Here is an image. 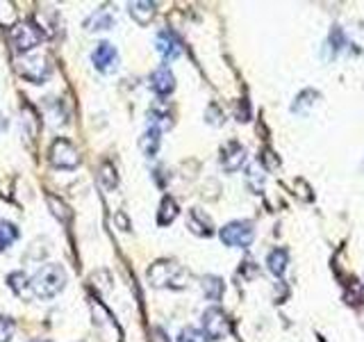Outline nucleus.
Here are the masks:
<instances>
[{
  "instance_id": "obj_1",
  "label": "nucleus",
  "mask_w": 364,
  "mask_h": 342,
  "mask_svg": "<svg viewBox=\"0 0 364 342\" xmlns=\"http://www.w3.org/2000/svg\"><path fill=\"white\" fill-rule=\"evenodd\" d=\"M146 279L153 288H168V290H185L189 285V269L182 267L178 260L162 258L155 260L146 271Z\"/></svg>"
},
{
  "instance_id": "obj_2",
  "label": "nucleus",
  "mask_w": 364,
  "mask_h": 342,
  "mask_svg": "<svg viewBox=\"0 0 364 342\" xmlns=\"http://www.w3.org/2000/svg\"><path fill=\"white\" fill-rule=\"evenodd\" d=\"M30 288L37 299H55L66 288V269L57 262H46L34 271V276L30 279Z\"/></svg>"
},
{
  "instance_id": "obj_3",
  "label": "nucleus",
  "mask_w": 364,
  "mask_h": 342,
  "mask_svg": "<svg viewBox=\"0 0 364 342\" xmlns=\"http://www.w3.org/2000/svg\"><path fill=\"white\" fill-rule=\"evenodd\" d=\"M16 71L21 78H26L32 85H41L50 78L53 66L46 55H23L16 60Z\"/></svg>"
},
{
  "instance_id": "obj_4",
  "label": "nucleus",
  "mask_w": 364,
  "mask_h": 342,
  "mask_svg": "<svg viewBox=\"0 0 364 342\" xmlns=\"http://www.w3.org/2000/svg\"><path fill=\"white\" fill-rule=\"evenodd\" d=\"M9 39L18 53L28 55L32 48H37V46L43 41V30L34 21H21L9 30Z\"/></svg>"
},
{
  "instance_id": "obj_5",
  "label": "nucleus",
  "mask_w": 364,
  "mask_h": 342,
  "mask_svg": "<svg viewBox=\"0 0 364 342\" xmlns=\"http://www.w3.org/2000/svg\"><path fill=\"white\" fill-rule=\"evenodd\" d=\"M219 237H221V242L225 247L246 249L250 242H253V237H255V226H253V222L237 219V222L225 224L219 231Z\"/></svg>"
},
{
  "instance_id": "obj_6",
  "label": "nucleus",
  "mask_w": 364,
  "mask_h": 342,
  "mask_svg": "<svg viewBox=\"0 0 364 342\" xmlns=\"http://www.w3.org/2000/svg\"><path fill=\"white\" fill-rule=\"evenodd\" d=\"M91 315H94V326L98 328L102 340L121 342V328L117 324V319H114V315L98 299H91Z\"/></svg>"
},
{
  "instance_id": "obj_7",
  "label": "nucleus",
  "mask_w": 364,
  "mask_h": 342,
  "mask_svg": "<svg viewBox=\"0 0 364 342\" xmlns=\"http://www.w3.org/2000/svg\"><path fill=\"white\" fill-rule=\"evenodd\" d=\"M50 165L57 167V169H66V171H71L80 165V153H77V148L64 140V137H57V140L53 142L50 146Z\"/></svg>"
},
{
  "instance_id": "obj_8",
  "label": "nucleus",
  "mask_w": 364,
  "mask_h": 342,
  "mask_svg": "<svg viewBox=\"0 0 364 342\" xmlns=\"http://www.w3.org/2000/svg\"><path fill=\"white\" fill-rule=\"evenodd\" d=\"M203 331L210 340H223L230 333V319L219 306H212L203 313Z\"/></svg>"
},
{
  "instance_id": "obj_9",
  "label": "nucleus",
  "mask_w": 364,
  "mask_h": 342,
  "mask_svg": "<svg viewBox=\"0 0 364 342\" xmlns=\"http://www.w3.org/2000/svg\"><path fill=\"white\" fill-rule=\"evenodd\" d=\"M91 62H94L100 73H112L119 64V51L109 41H100L96 43L94 53H91Z\"/></svg>"
},
{
  "instance_id": "obj_10",
  "label": "nucleus",
  "mask_w": 364,
  "mask_h": 342,
  "mask_svg": "<svg viewBox=\"0 0 364 342\" xmlns=\"http://www.w3.org/2000/svg\"><path fill=\"white\" fill-rule=\"evenodd\" d=\"M155 48H157L159 55H162L164 62H173L182 53V43L176 37L173 30H159L157 37H155Z\"/></svg>"
},
{
  "instance_id": "obj_11",
  "label": "nucleus",
  "mask_w": 364,
  "mask_h": 342,
  "mask_svg": "<svg viewBox=\"0 0 364 342\" xmlns=\"http://www.w3.org/2000/svg\"><path fill=\"white\" fill-rule=\"evenodd\" d=\"M246 157H248V151L244 144H239L237 140L223 144L221 148V167L225 171H237L246 165Z\"/></svg>"
},
{
  "instance_id": "obj_12",
  "label": "nucleus",
  "mask_w": 364,
  "mask_h": 342,
  "mask_svg": "<svg viewBox=\"0 0 364 342\" xmlns=\"http://www.w3.org/2000/svg\"><path fill=\"white\" fill-rule=\"evenodd\" d=\"M148 85L157 96H168L176 89V76L168 66H157L148 78Z\"/></svg>"
},
{
  "instance_id": "obj_13",
  "label": "nucleus",
  "mask_w": 364,
  "mask_h": 342,
  "mask_svg": "<svg viewBox=\"0 0 364 342\" xmlns=\"http://www.w3.org/2000/svg\"><path fill=\"white\" fill-rule=\"evenodd\" d=\"M187 226H189V231L193 235H198V237H212L214 235V224L200 208H191L189 210Z\"/></svg>"
},
{
  "instance_id": "obj_14",
  "label": "nucleus",
  "mask_w": 364,
  "mask_h": 342,
  "mask_svg": "<svg viewBox=\"0 0 364 342\" xmlns=\"http://www.w3.org/2000/svg\"><path fill=\"white\" fill-rule=\"evenodd\" d=\"M159 146H162V130L157 128V125H148L146 133L139 137V148L146 157H155Z\"/></svg>"
},
{
  "instance_id": "obj_15",
  "label": "nucleus",
  "mask_w": 364,
  "mask_h": 342,
  "mask_svg": "<svg viewBox=\"0 0 364 342\" xmlns=\"http://www.w3.org/2000/svg\"><path fill=\"white\" fill-rule=\"evenodd\" d=\"M323 48L330 53V55H328V60H333V57H337L339 53H344V51L348 48V37H346V32L341 30L339 26H335L333 30H330L328 39H326V43H323Z\"/></svg>"
},
{
  "instance_id": "obj_16",
  "label": "nucleus",
  "mask_w": 364,
  "mask_h": 342,
  "mask_svg": "<svg viewBox=\"0 0 364 342\" xmlns=\"http://www.w3.org/2000/svg\"><path fill=\"white\" fill-rule=\"evenodd\" d=\"M130 16L139 23V26H148L155 19V3H148V0H136V3L128 5Z\"/></svg>"
},
{
  "instance_id": "obj_17",
  "label": "nucleus",
  "mask_w": 364,
  "mask_h": 342,
  "mask_svg": "<svg viewBox=\"0 0 364 342\" xmlns=\"http://www.w3.org/2000/svg\"><path fill=\"white\" fill-rule=\"evenodd\" d=\"M287 262H289V254H287V249H273L269 251V256H267V267L269 271L273 274V276H282L284 271H287Z\"/></svg>"
},
{
  "instance_id": "obj_18",
  "label": "nucleus",
  "mask_w": 364,
  "mask_h": 342,
  "mask_svg": "<svg viewBox=\"0 0 364 342\" xmlns=\"http://www.w3.org/2000/svg\"><path fill=\"white\" fill-rule=\"evenodd\" d=\"M114 26V16L112 11L107 9H96L94 14H91L87 21H85V28L89 32H98V30H109Z\"/></svg>"
},
{
  "instance_id": "obj_19",
  "label": "nucleus",
  "mask_w": 364,
  "mask_h": 342,
  "mask_svg": "<svg viewBox=\"0 0 364 342\" xmlns=\"http://www.w3.org/2000/svg\"><path fill=\"white\" fill-rule=\"evenodd\" d=\"M178 203L173 197H164L162 203H159V210H157V224L159 226H168L171 222H176L178 217Z\"/></svg>"
},
{
  "instance_id": "obj_20",
  "label": "nucleus",
  "mask_w": 364,
  "mask_h": 342,
  "mask_svg": "<svg viewBox=\"0 0 364 342\" xmlns=\"http://www.w3.org/2000/svg\"><path fill=\"white\" fill-rule=\"evenodd\" d=\"M7 283H9L11 292H14L16 296H28L32 292V288H30V276H28L26 271H11L9 276H7Z\"/></svg>"
},
{
  "instance_id": "obj_21",
  "label": "nucleus",
  "mask_w": 364,
  "mask_h": 342,
  "mask_svg": "<svg viewBox=\"0 0 364 342\" xmlns=\"http://www.w3.org/2000/svg\"><path fill=\"white\" fill-rule=\"evenodd\" d=\"M200 288H203V294L208 296L210 301H219L225 285H223V281L219 276H203L200 279Z\"/></svg>"
},
{
  "instance_id": "obj_22",
  "label": "nucleus",
  "mask_w": 364,
  "mask_h": 342,
  "mask_svg": "<svg viewBox=\"0 0 364 342\" xmlns=\"http://www.w3.org/2000/svg\"><path fill=\"white\" fill-rule=\"evenodd\" d=\"M46 203H48V208H50V212L60 219L62 224H66V222H71V217H73V212H71V208L62 201V199H57L55 194H46Z\"/></svg>"
},
{
  "instance_id": "obj_23",
  "label": "nucleus",
  "mask_w": 364,
  "mask_h": 342,
  "mask_svg": "<svg viewBox=\"0 0 364 342\" xmlns=\"http://www.w3.org/2000/svg\"><path fill=\"white\" fill-rule=\"evenodd\" d=\"M316 100H318V91H314V89H303L301 94L296 96L291 110H294L296 114H307V110H310Z\"/></svg>"
},
{
  "instance_id": "obj_24",
  "label": "nucleus",
  "mask_w": 364,
  "mask_h": 342,
  "mask_svg": "<svg viewBox=\"0 0 364 342\" xmlns=\"http://www.w3.org/2000/svg\"><path fill=\"white\" fill-rule=\"evenodd\" d=\"M346 37H348V48H350V53L364 57V21L355 23V26H353V30L346 34Z\"/></svg>"
},
{
  "instance_id": "obj_25",
  "label": "nucleus",
  "mask_w": 364,
  "mask_h": 342,
  "mask_svg": "<svg viewBox=\"0 0 364 342\" xmlns=\"http://www.w3.org/2000/svg\"><path fill=\"white\" fill-rule=\"evenodd\" d=\"M18 239V228L11 222H0V251H7Z\"/></svg>"
},
{
  "instance_id": "obj_26",
  "label": "nucleus",
  "mask_w": 364,
  "mask_h": 342,
  "mask_svg": "<svg viewBox=\"0 0 364 342\" xmlns=\"http://www.w3.org/2000/svg\"><path fill=\"white\" fill-rule=\"evenodd\" d=\"M208 340L210 338L205 336V331L196 326H185L178 336V342H208Z\"/></svg>"
},
{
  "instance_id": "obj_27",
  "label": "nucleus",
  "mask_w": 364,
  "mask_h": 342,
  "mask_svg": "<svg viewBox=\"0 0 364 342\" xmlns=\"http://www.w3.org/2000/svg\"><path fill=\"white\" fill-rule=\"evenodd\" d=\"M246 182H248V187L253 190L255 194L262 192V182H264V176H262V171H259V165H253L248 169V174H246Z\"/></svg>"
},
{
  "instance_id": "obj_28",
  "label": "nucleus",
  "mask_w": 364,
  "mask_h": 342,
  "mask_svg": "<svg viewBox=\"0 0 364 342\" xmlns=\"http://www.w3.org/2000/svg\"><path fill=\"white\" fill-rule=\"evenodd\" d=\"M100 180L105 182V187L112 190V187H117V169H114L109 162H105L100 167Z\"/></svg>"
},
{
  "instance_id": "obj_29",
  "label": "nucleus",
  "mask_w": 364,
  "mask_h": 342,
  "mask_svg": "<svg viewBox=\"0 0 364 342\" xmlns=\"http://www.w3.org/2000/svg\"><path fill=\"white\" fill-rule=\"evenodd\" d=\"M14 336V322L9 317L0 315V342H9Z\"/></svg>"
},
{
  "instance_id": "obj_30",
  "label": "nucleus",
  "mask_w": 364,
  "mask_h": 342,
  "mask_svg": "<svg viewBox=\"0 0 364 342\" xmlns=\"http://www.w3.org/2000/svg\"><path fill=\"white\" fill-rule=\"evenodd\" d=\"M3 130H7V117H5V114H0V133H3Z\"/></svg>"
},
{
  "instance_id": "obj_31",
  "label": "nucleus",
  "mask_w": 364,
  "mask_h": 342,
  "mask_svg": "<svg viewBox=\"0 0 364 342\" xmlns=\"http://www.w3.org/2000/svg\"><path fill=\"white\" fill-rule=\"evenodd\" d=\"M30 342H50V340H41V338H34V340H30Z\"/></svg>"
}]
</instances>
